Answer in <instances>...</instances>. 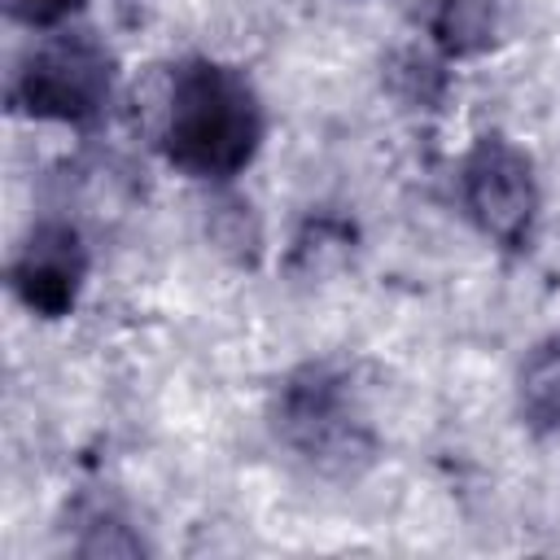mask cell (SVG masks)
<instances>
[{
	"instance_id": "obj_4",
	"label": "cell",
	"mask_w": 560,
	"mask_h": 560,
	"mask_svg": "<svg viewBox=\"0 0 560 560\" xmlns=\"http://www.w3.org/2000/svg\"><path fill=\"white\" fill-rule=\"evenodd\" d=\"M459 201L477 232L499 249H525L538 223V175L521 144L486 131L459 158Z\"/></svg>"
},
{
	"instance_id": "obj_7",
	"label": "cell",
	"mask_w": 560,
	"mask_h": 560,
	"mask_svg": "<svg viewBox=\"0 0 560 560\" xmlns=\"http://www.w3.org/2000/svg\"><path fill=\"white\" fill-rule=\"evenodd\" d=\"M4 13L13 22H22L26 31L44 35V31H57L66 22H79L83 0H4Z\"/></svg>"
},
{
	"instance_id": "obj_3",
	"label": "cell",
	"mask_w": 560,
	"mask_h": 560,
	"mask_svg": "<svg viewBox=\"0 0 560 560\" xmlns=\"http://www.w3.org/2000/svg\"><path fill=\"white\" fill-rule=\"evenodd\" d=\"M271 429L293 455L324 472H346L372 459L376 446L359 389L337 363H302L289 372L271 398Z\"/></svg>"
},
{
	"instance_id": "obj_6",
	"label": "cell",
	"mask_w": 560,
	"mask_h": 560,
	"mask_svg": "<svg viewBox=\"0 0 560 560\" xmlns=\"http://www.w3.org/2000/svg\"><path fill=\"white\" fill-rule=\"evenodd\" d=\"M512 402H516V420L529 433H560V332L534 341L521 354Z\"/></svg>"
},
{
	"instance_id": "obj_1",
	"label": "cell",
	"mask_w": 560,
	"mask_h": 560,
	"mask_svg": "<svg viewBox=\"0 0 560 560\" xmlns=\"http://www.w3.org/2000/svg\"><path fill=\"white\" fill-rule=\"evenodd\" d=\"M267 109L254 79L219 57H184L166 74L158 149L162 158L201 184L236 179L262 149Z\"/></svg>"
},
{
	"instance_id": "obj_5",
	"label": "cell",
	"mask_w": 560,
	"mask_h": 560,
	"mask_svg": "<svg viewBox=\"0 0 560 560\" xmlns=\"http://www.w3.org/2000/svg\"><path fill=\"white\" fill-rule=\"evenodd\" d=\"M88 271H92V258H88L83 232L70 219H39L31 223V232L22 236L9 262V284L31 315L61 319L79 306Z\"/></svg>"
},
{
	"instance_id": "obj_2",
	"label": "cell",
	"mask_w": 560,
	"mask_h": 560,
	"mask_svg": "<svg viewBox=\"0 0 560 560\" xmlns=\"http://www.w3.org/2000/svg\"><path fill=\"white\" fill-rule=\"evenodd\" d=\"M114 79L118 61L109 44L92 26L66 22L35 35V44L18 57L9 79V105L35 122L83 127L109 109Z\"/></svg>"
}]
</instances>
